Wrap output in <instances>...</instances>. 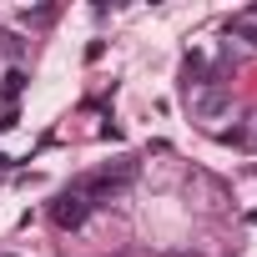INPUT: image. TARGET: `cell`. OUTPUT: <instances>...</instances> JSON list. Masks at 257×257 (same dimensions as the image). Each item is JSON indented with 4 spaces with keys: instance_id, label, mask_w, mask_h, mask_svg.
Segmentation results:
<instances>
[{
    "instance_id": "cell-1",
    "label": "cell",
    "mask_w": 257,
    "mask_h": 257,
    "mask_svg": "<svg viewBox=\"0 0 257 257\" xmlns=\"http://www.w3.org/2000/svg\"><path fill=\"white\" fill-rule=\"evenodd\" d=\"M132 182H137V162L126 157V162H116V167H101V172L81 177V182H76L71 192H81V197H86V202L96 207V202H111V197H121V192L132 187Z\"/></svg>"
},
{
    "instance_id": "cell-2",
    "label": "cell",
    "mask_w": 257,
    "mask_h": 257,
    "mask_svg": "<svg viewBox=\"0 0 257 257\" xmlns=\"http://www.w3.org/2000/svg\"><path fill=\"white\" fill-rule=\"evenodd\" d=\"M86 217H91V202H86L81 192H71V187H66V192H61V197L51 202V222H56L61 232H76V227H81Z\"/></svg>"
},
{
    "instance_id": "cell-3",
    "label": "cell",
    "mask_w": 257,
    "mask_h": 257,
    "mask_svg": "<svg viewBox=\"0 0 257 257\" xmlns=\"http://www.w3.org/2000/svg\"><path fill=\"white\" fill-rule=\"evenodd\" d=\"M192 111H197L202 121H217L222 111H232V91H227V86H197Z\"/></svg>"
},
{
    "instance_id": "cell-4",
    "label": "cell",
    "mask_w": 257,
    "mask_h": 257,
    "mask_svg": "<svg viewBox=\"0 0 257 257\" xmlns=\"http://www.w3.org/2000/svg\"><path fill=\"white\" fill-rule=\"evenodd\" d=\"M21 91H26V71H11V76H6V101H16Z\"/></svg>"
},
{
    "instance_id": "cell-5",
    "label": "cell",
    "mask_w": 257,
    "mask_h": 257,
    "mask_svg": "<svg viewBox=\"0 0 257 257\" xmlns=\"http://www.w3.org/2000/svg\"><path fill=\"white\" fill-rule=\"evenodd\" d=\"M0 51H6V56H21V41H16V36H0Z\"/></svg>"
},
{
    "instance_id": "cell-6",
    "label": "cell",
    "mask_w": 257,
    "mask_h": 257,
    "mask_svg": "<svg viewBox=\"0 0 257 257\" xmlns=\"http://www.w3.org/2000/svg\"><path fill=\"white\" fill-rule=\"evenodd\" d=\"M167 257H192V252H167Z\"/></svg>"
},
{
    "instance_id": "cell-7",
    "label": "cell",
    "mask_w": 257,
    "mask_h": 257,
    "mask_svg": "<svg viewBox=\"0 0 257 257\" xmlns=\"http://www.w3.org/2000/svg\"><path fill=\"white\" fill-rule=\"evenodd\" d=\"M6 162H11V157H0V172H6Z\"/></svg>"
}]
</instances>
